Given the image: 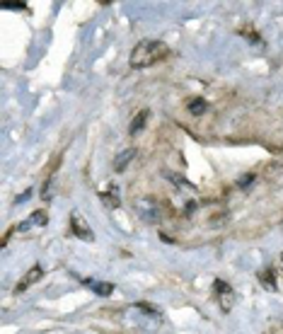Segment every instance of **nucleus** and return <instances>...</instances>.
<instances>
[{
	"label": "nucleus",
	"instance_id": "f257e3e1",
	"mask_svg": "<svg viewBox=\"0 0 283 334\" xmlns=\"http://www.w3.org/2000/svg\"><path fill=\"white\" fill-rule=\"evenodd\" d=\"M170 56V46L165 41H155V39H145L141 44H136V49L131 51V68H148L155 66L160 61H165Z\"/></svg>",
	"mask_w": 283,
	"mask_h": 334
},
{
	"label": "nucleus",
	"instance_id": "f03ea898",
	"mask_svg": "<svg viewBox=\"0 0 283 334\" xmlns=\"http://www.w3.org/2000/svg\"><path fill=\"white\" fill-rule=\"evenodd\" d=\"M70 228H73L75 237H80V240H85V242H92V240H94V233L90 230V225H87L85 218H83L78 211L70 213Z\"/></svg>",
	"mask_w": 283,
	"mask_h": 334
},
{
	"label": "nucleus",
	"instance_id": "7ed1b4c3",
	"mask_svg": "<svg viewBox=\"0 0 283 334\" xmlns=\"http://www.w3.org/2000/svg\"><path fill=\"white\" fill-rule=\"evenodd\" d=\"M136 211L141 213V218H145V221H157V208H155L153 199H138L136 201Z\"/></svg>",
	"mask_w": 283,
	"mask_h": 334
},
{
	"label": "nucleus",
	"instance_id": "20e7f679",
	"mask_svg": "<svg viewBox=\"0 0 283 334\" xmlns=\"http://www.w3.org/2000/svg\"><path fill=\"white\" fill-rule=\"evenodd\" d=\"M41 274H44V271H41V267H31L27 274H25V278H22V281L15 286V293H25L31 283H36V281L41 278Z\"/></svg>",
	"mask_w": 283,
	"mask_h": 334
},
{
	"label": "nucleus",
	"instance_id": "39448f33",
	"mask_svg": "<svg viewBox=\"0 0 283 334\" xmlns=\"http://www.w3.org/2000/svg\"><path fill=\"white\" fill-rule=\"evenodd\" d=\"M136 158V148H126V150H121L119 155H116V160H114V169L116 172H124L126 167L131 165V160Z\"/></svg>",
	"mask_w": 283,
	"mask_h": 334
},
{
	"label": "nucleus",
	"instance_id": "423d86ee",
	"mask_svg": "<svg viewBox=\"0 0 283 334\" xmlns=\"http://www.w3.org/2000/svg\"><path fill=\"white\" fill-rule=\"evenodd\" d=\"M148 116H150V111L148 109H141L136 116H133V121H131V136H136V134H141L143 129H145V124H148Z\"/></svg>",
	"mask_w": 283,
	"mask_h": 334
},
{
	"label": "nucleus",
	"instance_id": "0eeeda50",
	"mask_svg": "<svg viewBox=\"0 0 283 334\" xmlns=\"http://www.w3.org/2000/svg\"><path fill=\"white\" fill-rule=\"evenodd\" d=\"M90 286H92L94 296H102V298H107V296L114 293V283H107V281H92Z\"/></svg>",
	"mask_w": 283,
	"mask_h": 334
},
{
	"label": "nucleus",
	"instance_id": "6e6552de",
	"mask_svg": "<svg viewBox=\"0 0 283 334\" xmlns=\"http://www.w3.org/2000/svg\"><path fill=\"white\" fill-rule=\"evenodd\" d=\"M99 199H102V203L107 206V208H119V192L116 189H109V192H102L99 194Z\"/></svg>",
	"mask_w": 283,
	"mask_h": 334
},
{
	"label": "nucleus",
	"instance_id": "1a4fd4ad",
	"mask_svg": "<svg viewBox=\"0 0 283 334\" xmlns=\"http://www.w3.org/2000/svg\"><path fill=\"white\" fill-rule=\"evenodd\" d=\"M31 225H46V211H36V213H31V216H29V221L20 225V230H27V228H31Z\"/></svg>",
	"mask_w": 283,
	"mask_h": 334
},
{
	"label": "nucleus",
	"instance_id": "9d476101",
	"mask_svg": "<svg viewBox=\"0 0 283 334\" xmlns=\"http://www.w3.org/2000/svg\"><path fill=\"white\" fill-rule=\"evenodd\" d=\"M259 281L266 286V288H271V291H276V278H274V271L271 269H264L261 274H259Z\"/></svg>",
	"mask_w": 283,
	"mask_h": 334
},
{
	"label": "nucleus",
	"instance_id": "9b49d317",
	"mask_svg": "<svg viewBox=\"0 0 283 334\" xmlns=\"http://www.w3.org/2000/svg\"><path fill=\"white\" fill-rule=\"evenodd\" d=\"M206 107H208V104H206L201 97H196V100H191V102H189V111H191V114H196V116H201V114L206 111Z\"/></svg>",
	"mask_w": 283,
	"mask_h": 334
},
{
	"label": "nucleus",
	"instance_id": "f8f14e48",
	"mask_svg": "<svg viewBox=\"0 0 283 334\" xmlns=\"http://www.w3.org/2000/svg\"><path fill=\"white\" fill-rule=\"evenodd\" d=\"M254 174H242V177H240V182H237V187H240V189H247V187H252V184H254Z\"/></svg>",
	"mask_w": 283,
	"mask_h": 334
},
{
	"label": "nucleus",
	"instance_id": "ddd939ff",
	"mask_svg": "<svg viewBox=\"0 0 283 334\" xmlns=\"http://www.w3.org/2000/svg\"><path fill=\"white\" fill-rule=\"evenodd\" d=\"M138 310H145L148 315H153V317H160V310L153 305H148V303H138Z\"/></svg>",
	"mask_w": 283,
	"mask_h": 334
},
{
	"label": "nucleus",
	"instance_id": "4468645a",
	"mask_svg": "<svg viewBox=\"0 0 283 334\" xmlns=\"http://www.w3.org/2000/svg\"><path fill=\"white\" fill-rule=\"evenodd\" d=\"M2 7H5V10H25L27 5H25V2H2Z\"/></svg>",
	"mask_w": 283,
	"mask_h": 334
},
{
	"label": "nucleus",
	"instance_id": "2eb2a0df",
	"mask_svg": "<svg viewBox=\"0 0 283 334\" xmlns=\"http://www.w3.org/2000/svg\"><path fill=\"white\" fill-rule=\"evenodd\" d=\"M29 194H31V192H25V194H20L17 199H15V203H25V201L29 199Z\"/></svg>",
	"mask_w": 283,
	"mask_h": 334
}]
</instances>
